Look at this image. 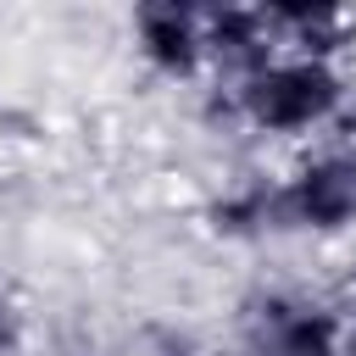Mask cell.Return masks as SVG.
<instances>
[{
  "instance_id": "4",
  "label": "cell",
  "mask_w": 356,
  "mask_h": 356,
  "mask_svg": "<svg viewBox=\"0 0 356 356\" xmlns=\"http://www.w3.org/2000/svg\"><path fill=\"white\" fill-rule=\"evenodd\" d=\"M200 39H206V78L211 83H239L245 72H256L278 50L261 6H200Z\"/></svg>"
},
{
  "instance_id": "1",
  "label": "cell",
  "mask_w": 356,
  "mask_h": 356,
  "mask_svg": "<svg viewBox=\"0 0 356 356\" xmlns=\"http://www.w3.org/2000/svg\"><path fill=\"white\" fill-rule=\"evenodd\" d=\"M217 95H222V117L239 134L300 150L334 139V128H350V100H356L345 61L295 56V50H273L239 83H217Z\"/></svg>"
},
{
  "instance_id": "3",
  "label": "cell",
  "mask_w": 356,
  "mask_h": 356,
  "mask_svg": "<svg viewBox=\"0 0 356 356\" xmlns=\"http://www.w3.org/2000/svg\"><path fill=\"white\" fill-rule=\"evenodd\" d=\"M134 56L161 83H200L206 78V39H200V6L178 0H145L128 17Z\"/></svg>"
},
{
  "instance_id": "2",
  "label": "cell",
  "mask_w": 356,
  "mask_h": 356,
  "mask_svg": "<svg viewBox=\"0 0 356 356\" xmlns=\"http://www.w3.org/2000/svg\"><path fill=\"white\" fill-rule=\"evenodd\" d=\"M273 234L300 239L356 234V156L339 134L295 150V161L273 172Z\"/></svg>"
},
{
  "instance_id": "9",
  "label": "cell",
  "mask_w": 356,
  "mask_h": 356,
  "mask_svg": "<svg viewBox=\"0 0 356 356\" xmlns=\"http://www.w3.org/2000/svg\"><path fill=\"white\" fill-rule=\"evenodd\" d=\"M339 139H345V145H350V156H356V122H350V128H345Z\"/></svg>"
},
{
  "instance_id": "10",
  "label": "cell",
  "mask_w": 356,
  "mask_h": 356,
  "mask_svg": "<svg viewBox=\"0 0 356 356\" xmlns=\"http://www.w3.org/2000/svg\"><path fill=\"white\" fill-rule=\"evenodd\" d=\"M350 312H356V273H350Z\"/></svg>"
},
{
  "instance_id": "7",
  "label": "cell",
  "mask_w": 356,
  "mask_h": 356,
  "mask_svg": "<svg viewBox=\"0 0 356 356\" xmlns=\"http://www.w3.org/2000/svg\"><path fill=\"white\" fill-rule=\"evenodd\" d=\"M11 334H17V312H11V300L0 295V350L11 345Z\"/></svg>"
},
{
  "instance_id": "11",
  "label": "cell",
  "mask_w": 356,
  "mask_h": 356,
  "mask_svg": "<svg viewBox=\"0 0 356 356\" xmlns=\"http://www.w3.org/2000/svg\"><path fill=\"white\" fill-rule=\"evenodd\" d=\"M72 356H89V350H72Z\"/></svg>"
},
{
  "instance_id": "5",
  "label": "cell",
  "mask_w": 356,
  "mask_h": 356,
  "mask_svg": "<svg viewBox=\"0 0 356 356\" xmlns=\"http://www.w3.org/2000/svg\"><path fill=\"white\" fill-rule=\"evenodd\" d=\"M261 11H267V28H273V44H278V50H295V56H323V61H345L350 33H356V17H350L345 6L273 0V6H261Z\"/></svg>"
},
{
  "instance_id": "6",
  "label": "cell",
  "mask_w": 356,
  "mask_h": 356,
  "mask_svg": "<svg viewBox=\"0 0 356 356\" xmlns=\"http://www.w3.org/2000/svg\"><path fill=\"white\" fill-rule=\"evenodd\" d=\"M211 228L222 239H256L273 234V178H239L211 200Z\"/></svg>"
},
{
  "instance_id": "8",
  "label": "cell",
  "mask_w": 356,
  "mask_h": 356,
  "mask_svg": "<svg viewBox=\"0 0 356 356\" xmlns=\"http://www.w3.org/2000/svg\"><path fill=\"white\" fill-rule=\"evenodd\" d=\"M345 356H356V312H345V345H339Z\"/></svg>"
}]
</instances>
